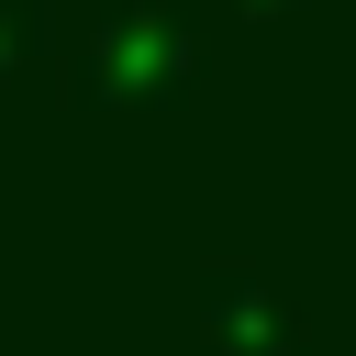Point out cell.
I'll return each mask as SVG.
<instances>
[{"mask_svg": "<svg viewBox=\"0 0 356 356\" xmlns=\"http://www.w3.org/2000/svg\"><path fill=\"white\" fill-rule=\"evenodd\" d=\"M245 11H300V0H245Z\"/></svg>", "mask_w": 356, "mask_h": 356, "instance_id": "cell-4", "label": "cell"}, {"mask_svg": "<svg viewBox=\"0 0 356 356\" xmlns=\"http://www.w3.org/2000/svg\"><path fill=\"white\" fill-rule=\"evenodd\" d=\"M67 78H78V89H67L78 111H167V100H189L200 44H189L178 11H111V22L78 44Z\"/></svg>", "mask_w": 356, "mask_h": 356, "instance_id": "cell-1", "label": "cell"}, {"mask_svg": "<svg viewBox=\"0 0 356 356\" xmlns=\"http://www.w3.org/2000/svg\"><path fill=\"white\" fill-rule=\"evenodd\" d=\"M44 44H56V22H44V0H0V89H11V78H22V67L44 56Z\"/></svg>", "mask_w": 356, "mask_h": 356, "instance_id": "cell-3", "label": "cell"}, {"mask_svg": "<svg viewBox=\"0 0 356 356\" xmlns=\"http://www.w3.org/2000/svg\"><path fill=\"white\" fill-rule=\"evenodd\" d=\"M200 334L222 356H300V323L256 289V267H211L200 278Z\"/></svg>", "mask_w": 356, "mask_h": 356, "instance_id": "cell-2", "label": "cell"}]
</instances>
